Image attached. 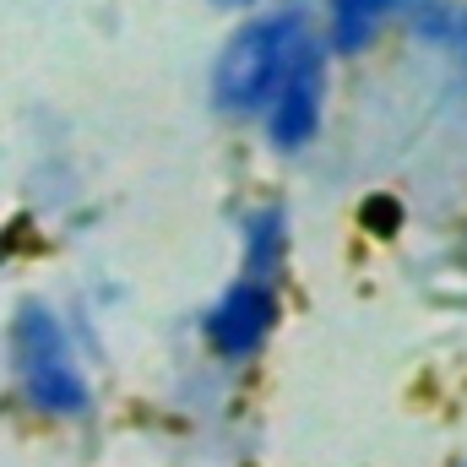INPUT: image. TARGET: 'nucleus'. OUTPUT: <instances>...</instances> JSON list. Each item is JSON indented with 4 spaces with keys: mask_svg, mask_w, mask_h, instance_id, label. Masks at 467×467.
I'll return each mask as SVG.
<instances>
[{
    "mask_svg": "<svg viewBox=\"0 0 467 467\" xmlns=\"http://www.w3.org/2000/svg\"><path fill=\"white\" fill-rule=\"evenodd\" d=\"M305 44H310V22L299 11L239 22L213 60V104L223 115H261Z\"/></svg>",
    "mask_w": 467,
    "mask_h": 467,
    "instance_id": "obj_1",
    "label": "nucleus"
},
{
    "mask_svg": "<svg viewBox=\"0 0 467 467\" xmlns=\"http://www.w3.org/2000/svg\"><path fill=\"white\" fill-rule=\"evenodd\" d=\"M11 375L27 408L44 419H82L93 408V386L77 369L71 337L44 299H22L11 310Z\"/></svg>",
    "mask_w": 467,
    "mask_h": 467,
    "instance_id": "obj_2",
    "label": "nucleus"
},
{
    "mask_svg": "<svg viewBox=\"0 0 467 467\" xmlns=\"http://www.w3.org/2000/svg\"><path fill=\"white\" fill-rule=\"evenodd\" d=\"M277 321H283L277 288L234 277L229 288L207 305V316H202V343L218 353L223 364H244V358H255V353L266 348V337L277 332Z\"/></svg>",
    "mask_w": 467,
    "mask_h": 467,
    "instance_id": "obj_3",
    "label": "nucleus"
},
{
    "mask_svg": "<svg viewBox=\"0 0 467 467\" xmlns=\"http://www.w3.org/2000/svg\"><path fill=\"white\" fill-rule=\"evenodd\" d=\"M321 109H327V49H321V38H310V44L299 49V60L288 66V77L277 82L272 104L261 109L266 141H272L277 152L310 147L316 130H321Z\"/></svg>",
    "mask_w": 467,
    "mask_h": 467,
    "instance_id": "obj_4",
    "label": "nucleus"
},
{
    "mask_svg": "<svg viewBox=\"0 0 467 467\" xmlns=\"http://www.w3.org/2000/svg\"><path fill=\"white\" fill-rule=\"evenodd\" d=\"M283 261H288V213L277 202H266V207H255L244 218V272L239 277L277 288Z\"/></svg>",
    "mask_w": 467,
    "mask_h": 467,
    "instance_id": "obj_5",
    "label": "nucleus"
},
{
    "mask_svg": "<svg viewBox=\"0 0 467 467\" xmlns=\"http://www.w3.org/2000/svg\"><path fill=\"white\" fill-rule=\"evenodd\" d=\"M397 5L402 0H332L327 5V44L321 49L327 55H364Z\"/></svg>",
    "mask_w": 467,
    "mask_h": 467,
    "instance_id": "obj_6",
    "label": "nucleus"
},
{
    "mask_svg": "<svg viewBox=\"0 0 467 467\" xmlns=\"http://www.w3.org/2000/svg\"><path fill=\"white\" fill-rule=\"evenodd\" d=\"M364 223H375V234H397V202H369L364 207Z\"/></svg>",
    "mask_w": 467,
    "mask_h": 467,
    "instance_id": "obj_7",
    "label": "nucleus"
},
{
    "mask_svg": "<svg viewBox=\"0 0 467 467\" xmlns=\"http://www.w3.org/2000/svg\"><path fill=\"white\" fill-rule=\"evenodd\" d=\"M218 5H229V11H234V5H255V0H218Z\"/></svg>",
    "mask_w": 467,
    "mask_h": 467,
    "instance_id": "obj_8",
    "label": "nucleus"
},
{
    "mask_svg": "<svg viewBox=\"0 0 467 467\" xmlns=\"http://www.w3.org/2000/svg\"><path fill=\"white\" fill-rule=\"evenodd\" d=\"M462 38H467V22H462Z\"/></svg>",
    "mask_w": 467,
    "mask_h": 467,
    "instance_id": "obj_9",
    "label": "nucleus"
},
{
    "mask_svg": "<svg viewBox=\"0 0 467 467\" xmlns=\"http://www.w3.org/2000/svg\"><path fill=\"white\" fill-rule=\"evenodd\" d=\"M462 467H467V462H462Z\"/></svg>",
    "mask_w": 467,
    "mask_h": 467,
    "instance_id": "obj_10",
    "label": "nucleus"
}]
</instances>
